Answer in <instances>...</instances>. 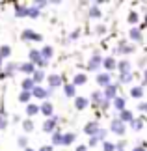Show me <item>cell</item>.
<instances>
[{"label":"cell","instance_id":"obj_1","mask_svg":"<svg viewBox=\"0 0 147 151\" xmlns=\"http://www.w3.org/2000/svg\"><path fill=\"white\" fill-rule=\"evenodd\" d=\"M110 131L114 132V134H117V136H123V134H125V131H127V125L123 123V121H119L117 118H114V119H112V123H110Z\"/></svg>","mask_w":147,"mask_h":151},{"label":"cell","instance_id":"obj_2","mask_svg":"<svg viewBox=\"0 0 147 151\" xmlns=\"http://www.w3.org/2000/svg\"><path fill=\"white\" fill-rule=\"evenodd\" d=\"M58 121H60V118L58 116H52L50 119H45V123H43V132H49V134H52L56 129H58Z\"/></svg>","mask_w":147,"mask_h":151},{"label":"cell","instance_id":"obj_3","mask_svg":"<svg viewBox=\"0 0 147 151\" xmlns=\"http://www.w3.org/2000/svg\"><path fill=\"white\" fill-rule=\"evenodd\" d=\"M101 65H103V56L99 54V52H95V54L90 58V62H87V71H99Z\"/></svg>","mask_w":147,"mask_h":151},{"label":"cell","instance_id":"obj_4","mask_svg":"<svg viewBox=\"0 0 147 151\" xmlns=\"http://www.w3.org/2000/svg\"><path fill=\"white\" fill-rule=\"evenodd\" d=\"M24 41H43V36L37 32L30 30V28H26V30H22V36H21Z\"/></svg>","mask_w":147,"mask_h":151},{"label":"cell","instance_id":"obj_5","mask_svg":"<svg viewBox=\"0 0 147 151\" xmlns=\"http://www.w3.org/2000/svg\"><path fill=\"white\" fill-rule=\"evenodd\" d=\"M103 97H104V101H114L115 97H117V84H110V86H106L104 88V91H103Z\"/></svg>","mask_w":147,"mask_h":151},{"label":"cell","instance_id":"obj_6","mask_svg":"<svg viewBox=\"0 0 147 151\" xmlns=\"http://www.w3.org/2000/svg\"><path fill=\"white\" fill-rule=\"evenodd\" d=\"M47 84H49V88L54 90V88L63 84V77L62 75H49V77H47Z\"/></svg>","mask_w":147,"mask_h":151},{"label":"cell","instance_id":"obj_7","mask_svg":"<svg viewBox=\"0 0 147 151\" xmlns=\"http://www.w3.org/2000/svg\"><path fill=\"white\" fill-rule=\"evenodd\" d=\"M39 112L45 116V118H52V116H54V106H52V103H49V101H45L43 104H41L39 106Z\"/></svg>","mask_w":147,"mask_h":151},{"label":"cell","instance_id":"obj_8","mask_svg":"<svg viewBox=\"0 0 147 151\" xmlns=\"http://www.w3.org/2000/svg\"><path fill=\"white\" fill-rule=\"evenodd\" d=\"M103 67L106 69V73H110V71H114V69H117V62H115V58H114V56H106V58H103Z\"/></svg>","mask_w":147,"mask_h":151},{"label":"cell","instance_id":"obj_9","mask_svg":"<svg viewBox=\"0 0 147 151\" xmlns=\"http://www.w3.org/2000/svg\"><path fill=\"white\" fill-rule=\"evenodd\" d=\"M97 84L101 86V88H106V86H110V84H112L110 73H99V75H97Z\"/></svg>","mask_w":147,"mask_h":151},{"label":"cell","instance_id":"obj_10","mask_svg":"<svg viewBox=\"0 0 147 151\" xmlns=\"http://www.w3.org/2000/svg\"><path fill=\"white\" fill-rule=\"evenodd\" d=\"M19 71L28 75V77H32L34 71H36V65H34L32 62H24V63H19Z\"/></svg>","mask_w":147,"mask_h":151},{"label":"cell","instance_id":"obj_11","mask_svg":"<svg viewBox=\"0 0 147 151\" xmlns=\"http://www.w3.org/2000/svg\"><path fill=\"white\" fill-rule=\"evenodd\" d=\"M99 129H101V127H99L97 121H90V123L84 127V132H86L87 136H95L97 132H99Z\"/></svg>","mask_w":147,"mask_h":151},{"label":"cell","instance_id":"obj_12","mask_svg":"<svg viewBox=\"0 0 147 151\" xmlns=\"http://www.w3.org/2000/svg\"><path fill=\"white\" fill-rule=\"evenodd\" d=\"M114 52H117V54H131V52H134V45H127L125 41H121L119 47H117Z\"/></svg>","mask_w":147,"mask_h":151},{"label":"cell","instance_id":"obj_13","mask_svg":"<svg viewBox=\"0 0 147 151\" xmlns=\"http://www.w3.org/2000/svg\"><path fill=\"white\" fill-rule=\"evenodd\" d=\"M117 119H119V121H123V123H131V121L134 119V114L131 112V110H121V112H119V116H117Z\"/></svg>","mask_w":147,"mask_h":151},{"label":"cell","instance_id":"obj_14","mask_svg":"<svg viewBox=\"0 0 147 151\" xmlns=\"http://www.w3.org/2000/svg\"><path fill=\"white\" fill-rule=\"evenodd\" d=\"M87 104H90V99H86V97H75V108L76 110H86Z\"/></svg>","mask_w":147,"mask_h":151},{"label":"cell","instance_id":"obj_15","mask_svg":"<svg viewBox=\"0 0 147 151\" xmlns=\"http://www.w3.org/2000/svg\"><path fill=\"white\" fill-rule=\"evenodd\" d=\"M117 71H119V75H127V73H131V62H128V60H121V62H117Z\"/></svg>","mask_w":147,"mask_h":151},{"label":"cell","instance_id":"obj_16","mask_svg":"<svg viewBox=\"0 0 147 151\" xmlns=\"http://www.w3.org/2000/svg\"><path fill=\"white\" fill-rule=\"evenodd\" d=\"M15 71H19V63L9 62V63H6V65H4V75H6V77H13Z\"/></svg>","mask_w":147,"mask_h":151},{"label":"cell","instance_id":"obj_17","mask_svg":"<svg viewBox=\"0 0 147 151\" xmlns=\"http://www.w3.org/2000/svg\"><path fill=\"white\" fill-rule=\"evenodd\" d=\"M39 52H41V58H43V60H47V62H50V58L54 56V49H52L50 45H45V47L41 49Z\"/></svg>","mask_w":147,"mask_h":151},{"label":"cell","instance_id":"obj_18","mask_svg":"<svg viewBox=\"0 0 147 151\" xmlns=\"http://www.w3.org/2000/svg\"><path fill=\"white\" fill-rule=\"evenodd\" d=\"M21 88H22V91H32L34 88H36V84H34L32 77H26V78H22V80H21Z\"/></svg>","mask_w":147,"mask_h":151},{"label":"cell","instance_id":"obj_19","mask_svg":"<svg viewBox=\"0 0 147 151\" xmlns=\"http://www.w3.org/2000/svg\"><path fill=\"white\" fill-rule=\"evenodd\" d=\"M32 97H37V99H49L47 90L43 88V86H36V88L32 90Z\"/></svg>","mask_w":147,"mask_h":151},{"label":"cell","instance_id":"obj_20","mask_svg":"<svg viewBox=\"0 0 147 151\" xmlns=\"http://www.w3.org/2000/svg\"><path fill=\"white\" fill-rule=\"evenodd\" d=\"M62 140H63V134H62V131H60V129H56L54 132H52L50 146H52V147H54V146H62Z\"/></svg>","mask_w":147,"mask_h":151},{"label":"cell","instance_id":"obj_21","mask_svg":"<svg viewBox=\"0 0 147 151\" xmlns=\"http://www.w3.org/2000/svg\"><path fill=\"white\" fill-rule=\"evenodd\" d=\"M32 80H34V84H36V86H39L45 80V71H43V69H36L34 75H32Z\"/></svg>","mask_w":147,"mask_h":151},{"label":"cell","instance_id":"obj_22","mask_svg":"<svg viewBox=\"0 0 147 151\" xmlns=\"http://www.w3.org/2000/svg\"><path fill=\"white\" fill-rule=\"evenodd\" d=\"M112 104H114V108L117 110V112H121V110H125V104H127V101H125V97H119L117 95L114 101H112Z\"/></svg>","mask_w":147,"mask_h":151},{"label":"cell","instance_id":"obj_23","mask_svg":"<svg viewBox=\"0 0 147 151\" xmlns=\"http://www.w3.org/2000/svg\"><path fill=\"white\" fill-rule=\"evenodd\" d=\"M41 60V52L37 49H32L30 52H28V62H32L34 65H37V62Z\"/></svg>","mask_w":147,"mask_h":151},{"label":"cell","instance_id":"obj_24","mask_svg":"<svg viewBox=\"0 0 147 151\" xmlns=\"http://www.w3.org/2000/svg\"><path fill=\"white\" fill-rule=\"evenodd\" d=\"M15 17H28V6L15 4Z\"/></svg>","mask_w":147,"mask_h":151},{"label":"cell","instance_id":"obj_25","mask_svg":"<svg viewBox=\"0 0 147 151\" xmlns=\"http://www.w3.org/2000/svg\"><path fill=\"white\" fill-rule=\"evenodd\" d=\"M87 82V77L84 73H78V75H75V78H73V86L76 88V86H84Z\"/></svg>","mask_w":147,"mask_h":151},{"label":"cell","instance_id":"obj_26","mask_svg":"<svg viewBox=\"0 0 147 151\" xmlns=\"http://www.w3.org/2000/svg\"><path fill=\"white\" fill-rule=\"evenodd\" d=\"M75 140H76L75 132H65V134H63V140H62V146H71V144H75Z\"/></svg>","mask_w":147,"mask_h":151},{"label":"cell","instance_id":"obj_27","mask_svg":"<svg viewBox=\"0 0 147 151\" xmlns=\"http://www.w3.org/2000/svg\"><path fill=\"white\" fill-rule=\"evenodd\" d=\"M63 93L65 97H76V88L73 84H63Z\"/></svg>","mask_w":147,"mask_h":151},{"label":"cell","instance_id":"obj_28","mask_svg":"<svg viewBox=\"0 0 147 151\" xmlns=\"http://www.w3.org/2000/svg\"><path fill=\"white\" fill-rule=\"evenodd\" d=\"M131 97H134V99H142L143 97V88L142 86H134V88H131Z\"/></svg>","mask_w":147,"mask_h":151},{"label":"cell","instance_id":"obj_29","mask_svg":"<svg viewBox=\"0 0 147 151\" xmlns=\"http://www.w3.org/2000/svg\"><path fill=\"white\" fill-rule=\"evenodd\" d=\"M128 37H131L132 41H142V30H140V28H132V30L128 32Z\"/></svg>","mask_w":147,"mask_h":151},{"label":"cell","instance_id":"obj_30","mask_svg":"<svg viewBox=\"0 0 147 151\" xmlns=\"http://www.w3.org/2000/svg\"><path fill=\"white\" fill-rule=\"evenodd\" d=\"M39 112V106H37V104H34V103H28L26 104V116H30V118H32V116H36Z\"/></svg>","mask_w":147,"mask_h":151},{"label":"cell","instance_id":"obj_31","mask_svg":"<svg viewBox=\"0 0 147 151\" xmlns=\"http://www.w3.org/2000/svg\"><path fill=\"white\" fill-rule=\"evenodd\" d=\"M101 9H99V6L97 4H93L91 6V8H90V17H91V19H101Z\"/></svg>","mask_w":147,"mask_h":151},{"label":"cell","instance_id":"obj_32","mask_svg":"<svg viewBox=\"0 0 147 151\" xmlns=\"http://www.w3.org/2000/svg\"><path fill=\"white\" fill-rule=\"evenodd\" d=\"M9 54H11V47H9V45H0V58L6 60V58H9Z\"/></svg>","mask_w":147,"mask_h":151},{"label":"cell","instance_id":"obj_33","mask_svg":"<svg viewBox=\"0 0 147 151\" xmlns=\"http://www.w3.org/2000/svg\"><path fill=\"white\" fill-rule=\"evenodd\" d=\"M17 99H19L21 103H26L28 104V103H30V99H32V91H21Z\"/></svg>","mask_w":147,"mask_h":151},{"label":"cell","instance_id":"obj_34","mask_svg":"<svg viewBox=\"0 0 147 151\" xmlns=\"http://www.w3.org/2000/svg\"><path fill=\"white\" fill-rule=\"evenodd\" d=\"M131 127H132V131H142L143 129V119H136V118H134L132 121H131Z\"/></svg>","mask_w":147,"mask_h":151},{"label":"cell","instance_id":"obj_35","mask_svg":"<svg viewBox=\"0 0 147 151\" xmlns=\"http://www.w3.org/2000/svg\"><path fill=\"white\" fill-rule=\"evenodd\" d=\"M103 99H104V97H103V91H93V93H91V103H95V104H101L103 103Z\"/></svg>","mask_w":147,"mask_h":151},{"label":"cell","instance_id":"obj_36","mask_svg":"<svg viewBox=\"0 0 147 151\" xmlns=\"http://www.w3.org/2000/svg\"><path fill=\"white\" fill-rule=\"evenodd\" d=\"M132 78H134V75H132V73L119 75V82H121V84H131V82H132Z\"/></svg>","mask_w":147,"mask_h":151},{"label":"cell","instance_id":"obj_37","mask_svg":"<svg viewBox=\"0 0 147 151\" xmlns=\"http://www.w3.org/2000/svg\"><path fill=\"white\" fill-rule=\"evenodd\" d=\"M22 129H24V132H32L34 131V121L32 119H24L22 121Z\"/></svg>","mask_w":147,"mask_h":151},{"label":"cell","instance_id":"obj_38","mask_svg":"<svg viewBox=\"0 0 147 151\" xmlns=\"http://www.w3.org/2000/svg\"><path fill=\"white\" fill-rule=\"evenodd\" d=\"M28 17H32V19H37L39 17V9L36 6H28Z\"/></svg>","mask_w":147,"mask_h":151},{"label":"cell","instance_id":"obj_39","mask_svg":"<svg viewBox=\"0 0 147 151\" xmlns=\"http://www.w3.org/2000/svg\"><path fill=\"white\" fill-rule=\"evenodd\" d=\"M106 134H108V131L106 129H99V132H97V140L99 142H106Z\"/></svg>","mask_w":147,"mask_h":151},{"label":"cell","instance_id":"obj_40","mask_svg":"<svg viewBox=\"0 0 147 151\" xmlns=\"http://www.w3.org/2000/svg\"><path fill=\"white\" fill-rule=\"evenodd\" d=\"M17 146L22 147V149H26L28 147V138L26 136H19V138H17Z\"/></svg>","mask_w":147,"mask_h":151},{"label":"cell","instance_id":"obj_41","mask_svg":"<svg viewBox=\"0 0 147 151\" xmlns=\"http://www.w3.org/2000/svg\"><path fill=\"white\" fill-rule=\"evenodd\" d=\"M127 21L131 22V24H136V22H138V13H136V11H131L128 17H127Z\"/></svg>","mask_w":147,"mask_h":151},{"label":"cell","instance_id":"obj_42","mask_svg":"<svg viewBox=\"0 0 147 151\" xmlns=\"http://www.w3.org/2000/svg\"><path fill=\"white\" fill-rule=\"evenodd\" d=\"M103 151H115V144H112V142H103Z\"/></svg>","mask_w":147,"mask_h":151},{"label":"cell","instance_id":"obj_43","mask_svg":"<svg viewBox=\"0 0 147 151\" xmlns=\"http://www.w3.org/2000/svg\"><path fill=\"white\" fill-rule=\"evenodd\" d=\"M6 127H8V118H6V114H0V131H4Z\"/></svg>","mask_w":147,"mask_h":151},{"label":"cell","instance_id":"obj_44","mask_svg":"<svg viewBox=\"0 0 147 151\" xmlns=\"http://www.w3.org/2000/svg\"><path fill=\"white\" fill-rule=\"evenodd\" d=\"M32 6H36V8L41 11V9H43L45 8V6H49V2H47V0H37V2H34Z\"/></svg>","mask_w":147,"mask_h":151},{"label":"cell","instance_id":"obj_45","mask_svg":"<svg viewBox=\"0 0 147 151\" xmlns=\"http://www.w3.org/2000/svg\"><path fill=\"white\" fill-rule=\"evenodd\" d=\"M99 144V140H97V136H90V142H87V147H95Z\"/></svg>","mask_w":147,"mask_h":151},{"label":"cell","instance_id":"obj_46","mask_svg":"<svg viewBox=\"0 0 147 151\" xmlns=\"http://www.w3.org/2000/svg\"><path fill=\"white\" fill-rule=\"evenodd\" d=\"M47 65H49V62L43 60V58H41V60L37 62V67H39V69H43V67H47Z\"/></svg>","mask_w":147,"mask_h":151},{"label":"cell","instance_id":"obj_47","mask_svg":"<svg viewBox=\"0 0 147 151\" xmlns=\"http://www.w3.org/2000/svg\"><path fill=\"white\" fill-rule=\"evenodd\" d=\"M138 110H142V112L147 114V103H140V104H138Z\"/></svg>","mask_w":147,"mask_h":151},{"label":"cell","instance_id":"obj_48","mask_svg":"<svg viewBox=\"0 0 147 151\" xmlns=\"http://www.w3.org/2000/svg\"><path fill=\"white\" fill-rule=\"evenodd\" d=\"M39 151H54V147H52L50 144H49V146H41V147H39Z\"/></svg>","mask_w":147,"mask_h":151},{"label":"cell","instance_id":"obj_49","mask_svg":"<svg viewBox=\"0 0 147 151\" xmlns=\"http://www.w3.org/2000/svg\"><path fill=\"white\" fill-rule=\"evenodd\" d=\"M145 149H147L145 146H138V144H136V146L132 147V151H145Z\"/></svg>","mask_w":147,"mask_h":151},{"label":"cell","instance_id":"obj_50","mask_svg":"<svg viewBox=\"0 0 147 151\" xmlns=\"http://www.w3.org/2000/svg\"><path fill=\"white\" fill-rule=\"evenodd\" d=\"M75 151H87V146H84V144H80V146H76Z\"/></svg>","mask_w":147,"mask_h":151},{"label":"cell","instance_id":"obj_51","mask_svg":"<svg viewBox=\"0 0 147 151\" xmlns=\"http://www.w3.org/2000/svg\"><path fill=\"white\" fill-rule=\"evenodd\" d=\"M143 86H147V69H143V84H142V88Z\"/></svg>","mask_w":147,"mask_h":151},{"label":"cell","instance_id":"obj_52","mask_svg":"<svg viewBox=\"0 0 147 151\" xmlns=\"http://www.w3.org/2000/svg\"><path fill=\"white\" fill-rule=\"evenodd\" d=\"M78 34H80V30H75V32L71 34V39H78Z\"/></svg>","mask_w":147,"mask_h":151},{"label":"cell","instance_id":"obj_53","mask_svg":"<svg viewBox=\"0 0 147 151\" xmlns=\"http://www.w3.org/2000/svg\"><path fill=\"white\" fill-rule=\"evenodd\" d=\"M6 75H4V71H2V58H0V78H4Z\"/></svg>","mask_w":147,"mask_h":151},{"label":"cell","instance_id":"obj_54","mask_svg":"<svg viewBox=\"0 0 147 151\" xmlns=\"http://www.w3.org/2000/svg\"><path fill=\"white\" fill-rule=\"evenodd\" d=\"M104 30H106V28H104V26H103V24H101V26H97V34H103V32H104Z\"/></svg>","mask_w":147,"mask_h":151},{"label":"cell","instance_id":"obj_55","mask_svg":"<svg viewBox=\"0 0 147 151\" xmlns=\"http://www.w3.org/2000/svg\"><path fill=\"white\" fill-rule=\"evenodd\" d=\"M24 151H36V149H32V147H26V149H24Z\"/></svg>","mask_w":147,"mask_h":151},{"label":"cell","instance_id":"obj_56","mask_svg":"<svg viewBox=\"0 0 147 151\" xmlns=\"http://www.w3.org/2000/svg\"><path fill=\"white\" fill-rule=\"evenodd\" d=\"M145 24H147V22H145Z\"/></svg>","mask_w":147,"mask_h":151}]
</instances>
